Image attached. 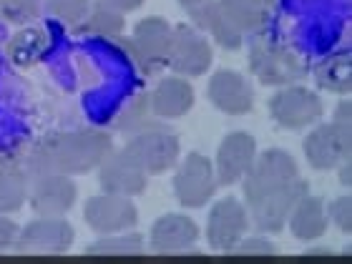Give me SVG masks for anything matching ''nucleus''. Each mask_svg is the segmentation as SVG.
<instances>
[{"instance_id":"f257e3e1","label":"nucleus","mask_w":352,"mask_h":264,"mask_svg":"<svg viewBox=\"0 0 352 264\" xmlns=\"http://www.w3.org/2000/svg\"><path fill=\"white\" fill-rule=\"evenodd\" d=\"M111 151V136L103 131L58 133L38 144L30 169L36 174H88L98 169Z\"/></svg>"},{"instance_id":"f03ea898","label":"nucleus","mask_w":352,"mask_h":264,"mask_svg":"<svg viewBox=\"0 0 352 264\" xmlns=\"http://www.w3.org/2000/svg\"><path fill=\"white\" fill-rule=\"evenodd\" d=\"M305 156L312 169L330 171L350 162V124L332 118V124L317 126L305 139Z\"/></svg>"},{"instance_id":"7ed1b4c3","label":"nucleus","mask_w":352,"mask_h":264,"mask_svg":"<svg viewBox=\"0 0 352 264\" xmlns=\"http://www.w3.org/2000/svg\"><path fill=\"white\" fill-rule=\"evenodd\" d=\"M270 113L282 129L302 131V129L317 124L322 118L324 109L322 98L315 91H307V88L302 86H289L272 96Z\"/></svg>"},{"instance_id":"20e7f679","label":"nucleus","mask_w":352,"mask_h":264,"mask_svg":"<svg viewBox=\"0 0 352 264\" xmlns=\"http://www.w3.org/2000/svg\"><path fill=\"white\" fill-rule=\"evenodd\" d=\"M294 179H300V169L292 156L282 151V148H270L262 156L254 159L250 174L244 176V197L247 201L262 197L267 191H274L279 186L292 184Z\"/></svg>"},{"instance_id":"39448f33","label":"nucleus","mask_w":352,"mask_h":264,"mask_svg":"<svg viewBox=\"0 0 352 264\" xmlns=\"http://www.w3.org/2000/svg\"><path fill=\"white\" fill-rule=\"evenodd\" d=\"M126 151L141 164L146 174H166L179 162V139L169 129L151 126L146 131L136 133Z\"/></svg>"},{"instance_id":"423d86ee","label":"nucleus","mask_w":352,"mask_h":264,"mask_svg":"<svg viewBox=\"0 0 352 264\" xmlns=\"http://www.w3.org/2000/svg\"><path fill=\"white\" fill-rule=\"evenodd\" d=\"M217 171L212 162L201 154H189L182 162L174 176V191L179 204L186 209H199L204 206L217 191Z\"/></svg>"},{"instance_id":"0eeeda50","label":"nucleus","mask_w":352,"mask_h":264,"mask_svg":"<svg viewBox=\"0 0 352 264\" xmlns=\"http://www.w3.org/2000/svg\"><path fill=\"white\" fill-rule=\"evenodd\" d=\"M305 194H307V184L302 182V179H294V182L287 184V186H279V189L267 191L262 197L247 201V206H250V212H252V219H254V227H257L259 232H279V229H285L294 204H297Z\"/></svg>"},{"instance_id":"6e6552de","label":"nucleus","mask_w":352,"mask_h":264,"mask_svg":"<svg viewBox=\"0 0 352 264\" xmlns=\"http://www.w3.org/2000/svg\"><path fill=\"white\" fill-rule=\"evenodd\" d=\"M252 71L267 86H287L305 76L302 63L292 51H287L274 41H257L250 53Z\"/></svg>"},{"instance_id":"1a4fd4ad","label":"nucleus","mask_w":352,"mask_h":264,"mask_svg":"<svg viewBox=\"0 0 352 264\" xmlns=\"http://www.w3.org/2000/svg\"><path fill=\"white\" fill-rule=\"evenodd\" d=\"M250 232V217L242 201L234 197L221 199L219 204L209 212L206 221V239L209 247L217 252H232Z\"/></svg>"},{"instance_id":"9d476101","label":"nucleus","mask_w":352,"mask_h":264,"mask_svg":"<svg viewBox=\"0 0 352 264\" xmlns=\"http://www.w3.org/2000/svg\"><path fill=\"white\" fill-rule=\"evenodd\" d=\"M74 244V227L56 217H43L30 221L28 227L18 232L15 252L21 254H66Z\"/></svg>"},{"instance_id":"9b49d317","label":"nucleus","mask_w":352,"mask_h":264,"mask_svg":"<svg viewBox=\"0 0 352 264\" xmlns=\"http://www.w3.org/2000/svg\"><path fill=\"white\" fill-rule=\"evenodd\" d=\"M171 33L174 30L164 18H146L136 25L131 41H129V48H131V56L136 58V63L146 74H154L156 68L169 60Z\"/></svg>"},{"instance_id":"f8f14e48","label":"nucleus","mask_w":352,"mask_h":264,"mask_svg":"<svg viewBox=\"0 0 352 264\" xmlns=\"http://www.w3.org/2000/svg\"><path fill=\"white\" fill-rule=\"evenodd\" d=\"M83 219L98 234H113L133 229L139 221V212L131 204V197H118V194H103L86 201Z\"/></svg>"},{"instance_id":"ddd939ff","label":"nucleus","mask_w":352,"mask_h":264,"mask_svg":"<svg viewBox=\"0 0 352 264\" xmlns=\"http://www.w3.org/2000/svg\"><path fill=\"white\" fill-rule=\"evenodd\" d=\"M146 171L133 159L129 151H111L103 164L98 166V182H101L106 194H118V197H139L146 191Z\"/></svg>"},{"instance_id":"4468645a","label":"nucleus","mask_w":352,"mask_h":264,"mask_svg":"<svg viewBox=\"0 0 352 264\" xmlns=\"http://www.w3.org/2000/svg\"><path fill=\"white\" fill-rule=\"evenodd\" d=\"M212 48L206 43V38L191 25H179L171 33V51L169 63L176 74L182 76H201L212 66Z\"/></svg>"},{"instance_id":"2eb2a0df","label":"nucleus","mask_w":352,"mask_h":264,"mask_svg":"<svg viewBox=\"0 0 352 264\" xmlns=\"http://www.w3.org/2000/svg\"><path fill=\"white\" fill-rule=\"evenodd\" d=\"M257 159V141L247 131L229 133L217 151V182L224 186H234L250 174Z\"/></svg>"},{"instance_id":"dca6fc26","label":"nucleus","mask_w":352,"mask_h":264,"mask_svg":"<svg viewBox=\"0 0 352 264\" xmlns=\"http://www.w3.org/2000/svg\"><path fill=\"white\" fill-rule=\"evenodd\" d=\"M209 101L227 116H244L254 109V91L242 74L217 71L209 81Z\"/></svg>"},{"instance_id":"f3484780","label":"nucleus","mask_w":352,"mask_h":264,"mask_svg":"<svg viewBox=\"0 0 352 264\" xmlns=\"http://www.w3.org/2000/svg\"><path fill=\"white\" fill-rule=\"evenodd\" d=\"M76 201V184L66 174H38L30 189V206L41 217H60Z\"/></svg>"},{"instance_id":"a211bd4d","label":"nucleus","mask_w":352,"mask_h":264,"mask_svg":"<svg viewBox=\"0 0 352 264\" xmlns=\"http://www.w3.org/2000/svg\"><path fill=\"white\" fill-rule=\"evenodd\" d=\"M199 239V227L184 214H166L151 229V250L156 254H176L191 250Z\"/></svg>"},{"instance_id":"6ab92c4d","label":"nucleus","mask_w":352,"mask_h":264,"mask_svg":"<svg viewBox=\"0 0 352 264\" xmlns=\"http://www.w3.org/2000/svg\"><path fill=\"white\" fill-rule=\"evenodd\" d=\"M148 106H151V113L159 118H182L194 106V88L186 78H179V76L164 78L148 98Z\"/></svg>"},{"instance_id":"aec40b11","label":"nucleus","mask_w":352,"mask_h":264,"mask_svg":"<svg viewBox=\"0 0 352 264\" xmlns=\"http://www.w3.org/2000/svg\"><path fill=\"white\" fill-rule=\"evenodd\" d=\"M189 13H191V21L197 23L201 30H209L221 48H227V51L242 48L244 36L232 25V21H229L227 15H224L219 0H204V3L189 8Z\"/></svg>"},{"instance_id":"412c9836","label":"nucleus","mask_w":352,"mask_h":264,"mask_svg":"<svg viewBox=\"0 0 352 264\" xmlns=\"http://www.w3.org/2000/svg\"><path fill=\"white\" fill-rule=\"evenodd\" d=\"M289 232L294 239H302V242L320 239L327 232V209L322 199L305 194L289 214Z\"/></svg>"},{"instance_id":"4be33fe9","label":"nucleus","mask_w":352,"mask_h":264,"mask_svg":"<svg viewBox=\"0 0 352 264\" xmlns=\"http://www.w3.org/2000/svg\"><path fill=\"white\" fill-rule=\"evenodd\" d=\"M221 10L239 33H259L270 21L274 0H219Z\"/></svg>"},{"instance_id":"5701e85b","label":"nucleus","mask_w":352,"mask_h":264,"mask_svg":"<svg viewBox=\"0 0 352 264\" xmlns=\"http://www.w3.org/2000/svg\"><path fill=\"white\" fill-rule=\"evenodd\" d=\"M51 51V33L45 28H23L18 30L10 43H8V56L15 66H33Z\"/></svg>"},{"instance_id":"b1692460","label":"nucleus","mask_w":352,"mask_h":264,"mask_svg":"<svg viewBox=\"0 0 352 264\" xmlns=\"http://www.w3.org/2000/svg\"><path fill=\"white\" fill-rule=\"evenodd\" d=\"M28 197V176L15 164L0 162V214L18 212Z\"/></svg>"},{"instance_id":"393cba45","label":"nucleus","mask_w":352,"mask_h":264,"mask_svg":"<svg viewBox=\"0 0 352 264\" xmlns=\"http://www.w3.org/2000/svg\"><path fill=\"white\" fill-rule=\"evenodd\" d=\"M317 83L335 94H350L352 71H350V53H335L317 68Z\"/></svg>"},{"instance_id":"a878e982","label":"nucleus","mask_w":352,"mask_h":264,"mask_svg":"<svg viewBox=\"0 0 352 264\" xmlns=\"http://www.w3.org/2000/svg\"><path fill=\"white\" fill-rule=\"evenodd\" d=\"M81 25L88 33H94V36L116 38V36H121V30H124V13L98 0L96 6H91L86 21H83Z\"/></svg>"},{"instance_id":"bb28decb","label":"nucleus","mask_w":352,"mask_h":264,"mask_svg":"<svg viewBox=\"0 0 352 264\" xmlns=\"http://www.w3.org/2000/svg\"><path fill=\"white\" fill-rule=\"evenodd\" d=\"M144 252V236L141 234H121L101 239L88 247V254L94 257H136Z\"/></svg>"},{"instance_id":"cd10ccee","label":"nucleus","mask_w":352,"mask_h":264,"mask_svg":"<svg viewBox=\"0 0 352 264\" xmlns=\"http://www.w3.org/2000/svg\"><path fill=\"white\" fill-rule=\"evenodd\" d=\"M43 13V0H0V18L15 25H28Z\"/></svg>"},{"instance_id":"c85d7f7f","label":"nucleus","mask_w":352,"mask_h":264,"mask_svg":"<svg viewBox=\"0 0 352 264\" xmlns=\"http://www.w3.org/2000/svg\"><path fill=\"white\" fill-rule=\"evenodd\" d=\"M43 10L66 25H81L91 10V0H45Z\"/></svg>"},{"instance_id":"c756f323","label":"nucleus","mask_w":352,"mask_h":264,"mask_svg":"<svg viewBox=\"0 0 352 264\" xmlns=\"http://www.w3.org/2000/svg\"><path fill=\"white\" fill-rule=\"evenodd\" d=\"M148 113H151L148 98L146 96H139V98L124 111V116H121V121H118V129H121L124 133H131V136L146 131V129H151V126H148Z\"/></svg>"},{"instance_id":"7c9ffc66","label":"nucleus","mask_w":352,"mask_h":264,"mask_svg":"<svg viewBox=\"0 0 352 264\" xmlns=\"http://www.w3.org/2000/svg\"><path fill=\"white\" fill-rule=\"evenodd\" d=\"M330 217H332V221L338 224L340 232L350 234L352 232V201H350V197H340L338 201H332Z\"/></svg>"},{"instance_id":"2f4dec72","label":"nucleus","mask_w":352,"mask_h":264,"mask_svg":"<svg viewBox=\"0 0 352 264\" xmlns=\"http://www.w3.org/2000/svg\"><path fill=\"white\" fill-rule=\"evenodd\" d=\"M232 252L234 254H274V244H270L267 239H242Z\"/></svg>"},{"instance_id":"473e14b6","label":"nucleus","mask_w":352,"mask_h":264,"mask_svg":"<svg viewBox=\"0 0 352 264\" xmlns=\"http://www.w3.org/2000/svg\"><path fill=\"white\" fill-rule=\"evenodd\" d=\"M18 224L10 219H6V217H0V252L10 250V247H15V239H18Z\"/></svg>"},{"instance_id":"72a5a7b5","label":"nucleus","mask_w":352,"mask_h":264,"mask_svg":"<svg viewBox=\"0 0 352 264\" xmlns=\"http://www.w3.org/2000/svg\"><path fill=\"white\" fill-rule=\"evenodd\" d=\"M101 3H106V6L116 8V10H121V13H129V10H136V8H141V3L144 0H101Z\"/></svg>"},{"instance_id":"f704fd0d","label":"nucleus","mask_w":352,"mask_h":264,"mask_svg":"<svg viewBox=\"0 0 352 264\" xmlns=\"http://www.w3.org/2000/svg\"><path fill=\"white\" fill-rule=\"evenodd\" d=\"M184 8H194V6H199V3H204V0H179Z\"/></svg>"}]
</instances>
